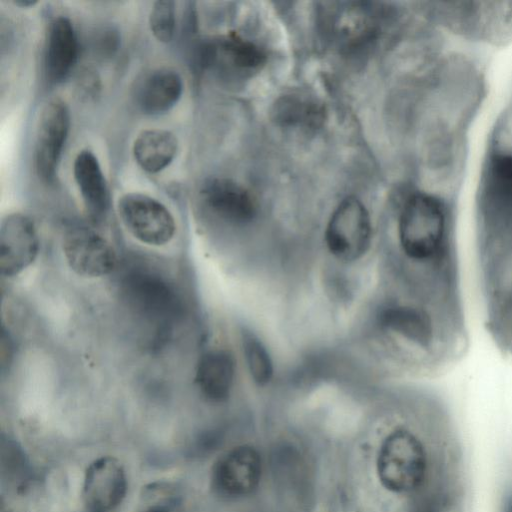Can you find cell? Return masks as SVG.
Wrapping results in <instances>:
<instances>
[{"label": "cell", "instance_id": "obj_9", "mask_svg": "<svg viewBox=\"0 0 512 512\" xmlns=\"http://www.w3.org/2000/svg\"><path fill=\"white\" fill-rule=\"evenodd\" d=\"M62 249L71 270L82 277L106 276L117 265V255L110 242L89 228L76 227L67 231Z\"/></svg>", "mask_w": 512, "mask_h": 512}, {"label": "cell", "instance_id": "obj_18", "mask_svg": "<svg viewBox=\"0 0 512 512\" xmlns=\"http://www.w3.org/2000/svg\"><path fill=\"white\" fill-rule=\"evenodd\" d=\"M271 116L281 128L310 132L323 125L325 109L317 99L307 94L290 92L275 101Z\"/></svg>", "mask_w": 512, "mask_h": 512}, {"label": "cell", "instance_id": "obj_8", "mask_svg": "<svg viewBox=\"0 0 512 512\" xmlns=\"http://www.w3.org/2000/svg\"><path fill=\"white\" fill-rule=\"evenodd\" d=\"M70 123L68 106L59 98L51 99L41 110L36 130L34 163L37 175L44 182L55 179Z\"/></svg>", "mask_w": 512, "mask_h": 512}, {"label": "cell", "instance_id": "obj_29", "mask_svg": "<svg viewBox=\"0 0 512 512\" xmlns=\"http://www.w3.org/2000/svg\"><path fill=\"white\" fill-rule=\"evenodd\" d=\"M86 512H92V511L86 510Z\"/></svg>", "mask_w": 512, "mask_h": 512}, {"label": "cell", "instance_id": "obj_1", "mask_svg": "<svg viewBox=\"0 0 512 512\" xmlns=\"http://www.w3.org/2000/svg\"><path fill=\"white\" fill-rule=\"evenodd\" d=\"M429 465L425 443L404 428L394 430L384 439L376 463L381 484L397 494H411L423 488Z\"/></svg>", "mask_w": 512, "mask_h": 512}, {"label": "cell", "instance_id": "obj_14", "mask_svg": "<svg viewBox=\"0 0 512 512\" xmlns=\"http://www.w3.org/2000/svg\"><path fill=\"white\" fill-rule=\"evenodd\" d=\"M79 43L71 21L65 16L54 18L48 27L44 50V73L50 84L63 82L74 69Z\"/></svg>", "mask_w": 512, "mask_h": 512}, {"label": "cell", "instance_id": "obj_22", "mask_svg": "<svg viewBox=\"0 0 512 512\" xmlns=\"http://www.w3.org/2000/svg\"><path fill=\"white\" fill-rule=\"evenodd\" d=\"M149 27L157 41L171 42L176 28L175 2L171 0L155 1L149 14Z\"/></svg>", "mask_w": 512, "mask_h": 512}, {"label": "cell", "instance_id": "obj_6", "mask_svg": "<svg viewBox=\"0 0 512 512\" xmlns=\"http://www.w3.org/2000/svg\"><path fill=\"white\" fill-rule=\"evenodd\" d=\"M117 210L127 231L143 244L163 246L175 235L176 223L172 213L150 195L126 193L119 198Z\"/></svg>", "mask_w": 512, "mask_h": 512}, {"label": "cell", "instance_id": "obj_10", "mask_svg": "<svg viewBox=\"0 0 512 512\" xmlns=\"http://www.w3.org/2000/svg\"><path fill=\"white\" fill-rule=\"evenodd\" d=\"M39 237L34 222L22 213L5 216L0 225V270L13 277L29 267L39 252Z\"/></svg>", "mask_w": 512, "mask_h": 512}, {"label": "cell", "instance_id": "obj_25", "mask_svg": "<svg viewBox=\"0 0 512 512\" xmlns=\"http://www.w3.org/2000/svg\"><path fill=\"white\" fill-rule=\"evenodd\" d=\"M79 87L85 96L92 98L98 94L99 78L95 71L86 69L79 78Z\"/></svg>", "mask_w": 512, "mask_h": 512}, {"label": "cell", "instance_id": "obj_5", "mask_svg": "<svg viewBox=\"0 0 512 512\" xmlns=\"http://www.w3.org/2000/svg\"><path fill=\"white\" fill-rule=\"evenodd\" d=\"M128 305L145 320L166 328L181 313V301L175 288L160 275L133 271L122 282Z\"/></svg>", "mask_w": 512, "mask_h": 512}, {"label": "cell", "instance_id": "obj_23", "mask_svg": "<svg viewBox=\"0 0 512 512\" xmlns=\"http://www.w3.org/2000/svg\"><path fill=\"white\" fill-rule=\"evenodd\" d=\"M177 496L167 487H152L144 494V501L138 512H174Z\"/></svg>", "mask_w": 512, "mask_h": 512}, {"label": "cell", "instance_id": "obj_26", "mask_svg": "<svg viewBox=\"0 0 512 512\" xmlns=\"http://www.w3.org/2000/svg\"><path fill=\"white\" fill-rule=\"evenodd\" d=\"M1 367L2 370H4L5 365L10 363V358L12 357V345H11V339L9 335L6 334L5 329H2V335H1Z\"/></svg>", "mask_w": 512, "mask_h": 512}, {"label": "cell", "instance_id": "obj_17", "mask_svg": "<svg viewBox=\"0 0 512 512\" xmlns=\"http://www.w3.org/2000/svg\"><path fill=\"white\" fill-rule=\"evenodd\" d=\"M183 80L170 68H158L148 73L136 89V103L142 113L158 116L169 112L180 100Z\"/></svg>", "mask_w": 512, "mask_h": 512}, {"label": "cell", "instance_id": "obj_13", "mask_svg": "<svg viewBox=\"0 0 512 512\" xmlns=\"http://www.w3.org/2000/svg\"><path fill=\"white\" fill-rule=\"evenodd\" d=\"M204 205L221 220L234 224L250 223L257 214V205L250 192L227 178H211L201 187Z\"/></svg>", "mask_w": 512, "mask_h": 512}, {"label": "cell", "instance_id": "obj_12", "mask_svg": "<svg viewBox=\"0 0 512 512\" xmlns=\"http://www.w3.org/2000/svg\"><path fill=\"white\" fill-rule=\"evenodd\" d=\"M126 490V473L117 459L101 457L87 468L82 491L86 510L109 512L122 502Z\"/></svg>", "mask_w": 512, "mask_h": 512}, {"label": "cell", "instance_id": "obj_24", "mask_svg": "<svg viewBox=\"0 0 512 512\" xmlns=\"http://www.w3.org/2000/svg\"><path fill=\"white\" fill-rule=\"evenodd\" d=\"M119 35L114 29H105L96 39L95 49L102 56H111L118 49Z\"/></svg>", "mask_w": 512, "mask_h": 512}, {"label": "cell", "instance_id": "obj_2", "mask_svg": "<svg viewBox=\"0 0 512 512\" xmlns=\"http://www.w3.org/2000/svg\"><path fill=\"white\" fill-rule=\"evenodd\" d=\"M326 38L343 52H353L373 43L381 32L385 12L371 2H332L322 9Z\"/></svg>", "mask_w": 512, "mask_h": 512}, {"label": "cell", "instance_id": "obj_15", "mask_svg": "<svg viewBox=\"0 0 512 512\" xmlns=\"http://www.w3.org/2000/svg\"><path fill=\"white\" fill-rule=\"evenodd\" d=\"M73 177L86 213L94 222L102 221L109 210L108 184L96 155L83 149L73 162Z\"/></svg>", "mask_w": 512, "mask_h": 512}, {"label": "cell", "instance_id": "obj_19", "mask_svg": "<svg viewBox=\"0 0 512 512\" xmlns=\"http://www.w3.org/2000/svg\"><path fill=\"white\" fill-rule=\"evenodd\" d=\"M178 151L177 137L165 129L143 130L135 138L133 157L145 172L156 174L166 169Z\"/></svg>", "mask_w": 512, "mask_h": 512}, {"label": "cell", "instance_id": "obj_20", "mask_svg": "<svg viewBox=\"0 0 512 512\" xmlns=\"http://www.w3.org/2000/svg\"><path fill=\"white\" fill-rule=\"evenodd\" d=\"M242 349L252 380L260 386L268 384L274 376V364L265 344L253 332L245 331Z\"/></svg>", "mask_w": 512, "mask_h": 512}, {"label": "cell", "instance_id": "obj_3", "mask_svg": "<svg viewBox=\"0 0 512 512\" xmlns=\"http://www.w3.org/2000/svg\"><path fill=\"white\" fill-rule=\"evenodd\" d=\"M444 26L476 39L503 42L512 37V2H440Z\"/></svg>", "mask_w": 512, "mask_h": 512}, {"label": "cell", "instance_id": "obj_21", "mask_svg": "<svg viewBox=\"0 0 512 512\" xmlns=\"http://www.w3.org/2000/svg\"><path fill=\"white\" fill-rule=\"evenodd\" d=\"M1 468L6 479L17 488L25 486L30 470L25 455L15 441L2 436L1 439Z\"/></svg>", "mask_w": 512, "mask_h": 512}, {"label": "cell", "instance_id": "obj_27", "mask_svg": "<svg viewBox=\"0 0 512 512\" xmlns=\"http://www.w3.org/2000/svg\"><path fill=\"white\" fill-rule=\"evenodd\" d=\"M500 512H512V491L507 492L503 497Z\"/></svg>", "mask_w": 512, "mask_h": 512}, {"label": "cell", "instance_id": "obj_11", "mask_svg": "<svg viewBox=\"0 0 512 512\" xmlns=\"http://www.w3.org/2000/svg\"><path fill=\"white\" fill-rule=\"evenodd\" d=\"M261 474L259 453L251 446L242 445L231 449L216 462L212 483L221 495L243 497L258 487Z\"/></svg>", "mask_w": 512, "mask_h": 512}, {"label": "cell", "instance_id": "obj_16", "mask_svg": "<svg viewBox=\"0 0 512 512\" xmlns=\"http://www.w3.org/2000/svg\"><path fill=\"white\" fill-rule=\"evenodd\" d=\"M236 364L233 355L222 348L204 352L198 360L195 383L209 401H226L233 389Z\"/></svg>", "mask_w": 512, "mask_h": 512}, {"label": "cell", "instance_id": "obj_28", "mask_svg": "<svg viewBox=\"0 0 512 512\" xmlns=\"http://www.w3.org/2000/svg\"><path fill=\"white\" fill-rule=\"evenodd\" d=\"M12 3L21 8H29L35 6L38 1L37 0H13Z\"/></svg>", "mask_w": 512, "mask_h": 512}, {"label": "cell", "instance_id": "obj_4", "mask_svg": "<svg viewBox=\"0 0 512 512\" xmlns=\"http://www.w3.org/2000/svg\"><path fill=\"white\" fill-rule=\"evenodd\" d=\"M372 240V222L365 205L355 197L342 200L332 212L324 232L330 254L353 262L364 256Z\"/></svg>", "mask_w": 512, "mask_h": 512}, {"label": "cell", "instance_id": "obj_7", "mask_svg": "<svg viewBox=\"0 0 512 512\" xmlns=\"http://www.w3.org/2000/svg\"><path fill=\"white\" fill-rule=\"evenodd\" d=\"M199 64L221 77L247 76L257 72L266 61V54L254 42L230 33L200 44Z\"/></svg>", "mask_w": 512, "mask_h": 512}]
</instances>
